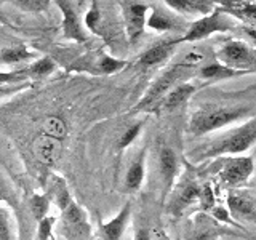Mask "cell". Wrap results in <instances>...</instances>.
Returning a JSON list of instances; mask_svg holds the SVG:
<instances>
[{
  "mask_svg": "<svg viewBox=\"0 0 256 240\" xmlns=\"http://www.w3.org/2000/svg\"><path fill=\"white\" fill-rule=\"evenodd\" d=\"M245 117H253L252 106H218V104H205L204 108H198L192 112L189 117L188 130L194 136H204L214 130H220L222 126L236 124L237 120Z\"/></svg>",
  "mask_w": 256,
  "mask_h": 240,
  "instance_id": "1",
  "label": "cell"
},
{
  "mask_svg": "<svg viewBox=\"0 0 256 240\" xmlns=\"http://www.w3.org/2000/svg\"><path fill=\"white\" fill-rule=\"evenodd\" d=\"M256 140V122L254 116L250 117L242 126L234 128L232 132L221 134L220 138L213 140L210 144L194 150L196 158L202 160L208 157H220L226 154H242L248 150Z\"/></svg>",
  "mask_w": 256,
  "mask_h": 240,
  "instance_id": "2",
  "label": "cell"
},
{
  "mask_svg": "<svg viewBox=\"0 0 256 240\" xmlns=\"http://www.w3.org/2000/svg\"><path fill=\"white\" fill-rule=\"evenodd\" d=\"M237 26V20L232 18L230 14L220 6H214L212 13L205 16H200L197 21H194L188 28V30L180 38H174L176 44H186V42H197V40L206 38L213 34H221V32L234 30Z\"/></svg>",
  "mask_w": 256,
  "mask_h": 240,
  "instance_id": "3",
  "label": "cell"
},
{
  "mask_svg": "<svg viewBox=\"0 0 256 240\" xmlns=\"http://www.w3.org/2000/svg\"><path fill=\"white\" fill-rule=\"evenodd\" d=\"M216 62L229 69L252 74L256 66L254 50L244 40H229L216 50Z\"/></svg>",
  "mask_w": 256,
  "mask_h": 240,
  "instance_id": "4",
  "label": "cell"
},
{
  "mask_svg": "<svg viewBox=\"0 0 256 240\" xmlns=\"http://www.w3.org/2000/svg\"><path fill=\"white\" fill-rule=\"evenodd\" d=\"M188 68H184L181 62L176 64L174 68L168 69L165 74L160 76L154 84L150 85L148 93L140 100V102L136 104L134 110H156L158 102L162 101L164 96L170 92V88L178 84V78L182 74V70H186Z\"/></svg>",
  "mask_w": 256,
  "mask_h": 240,
  "instance_id": "5",
  "label": "cell"
},
{
  "mask_svg": "<svg viewBox=\"0 0 256 240\" xmlns=\"http://www.w3.org/2000/svg\"><path fill=\"white\" fill-rule=\"evenodd\" d=\"M54 4L62 12V36L68 40L84 44L88 40V32L85 30L82 21L78 18L77 8L70 0H54Z\"/></svg>",
  "mask_w": 256,
  "mask_h": 240,
  "instance_id": "6",
  "label": "cell"
},
{
  "mask_svg": "<svg viewBox=\"0 0 256 240\" xmlns=\"http://www.w3.org/2000/svg\"><path fill=\"white\" fill-rule=\"evenodd\" d=\"M253 173V157H232L222 164L220 180L228 186H238Z\"/></svg>",
  "mask_w": 256,
  "mask_h": 240,
  "instance_id": "7",
  "label": "cell"
},
{
  "mask_svg": "<svg viewBox=\"0 0 256 240\" xmlns=\"http://www.w3.org/2000/svg\"><path fill=\"white\" fill-rule=\"evenodd\" d=\"M216 6L222 8L228 14L237 21L246 22L250 28H254L256 21V5L253 0H213Z\"/></svg>",
  "mask_w": 256,
  "mask_h": 240,
  "instance_id": "8",
  "label": "cell"
},
{
  "mask_svg": "<svg viewBox=\"0 0 256 240\" xmlns=\"http://www.w3.org/2000/svg\"><path fill=\"white\" fill-rule=\"evenodd\" d=\"M149 13V5L146 4H130L125 12V26L126 36L130 42H134L146 28V20Z\"/></svg>",
  "mask_w": 256,
  "mask_h": 240,
  "instance_id": "9",
  "label": "cell"
},
{
  "mask_svg": "<svg viewBox=\"0 0 256 240\" xmlns=\"http://www.w3.org/2000/svg\"><path fill=\"white\" fill-rule=\"evenodd\" d=\"M174 13L182 16H205L214 10L216 4L213 0H164Z\"/></svg>",
  "mask_w": 256,
  "mask_h": 240,
  "instance_id": "10",
  "label": "cell"
},
{
  "mask_svg": "<svg viewBox=\"0 0 256 240\" xmlns=\"http://www.w3.org/2000/svg\"><path fill=\"white\" fill-rule=\"evenodd\" d=\"M178 46L176 40H165V42L156 44L154 46L148 48L146 52L142 53V56L138 60V64L141 68H154L157 64L166 61L170 56L174 53V48Z\"/></svg>",
  "mask_w": 256,
  "mask_h": 240,
  "instance_id": "11",
  "label": "cell"
},
{
  "mask_svg": "<svg viewBox=\"0 0 256 240\" xmlns=\"http://www.w3.org/2000/svg\"><path fill=\"white\" fill-rule=\"evenodd\" d=\"M196 92V85L188 84V82H182V84H176L174 86L170 88L162 101L158 102V106L156 109L157 110H173L176 108H180L181 104L186 102L192 94Z\"/></svg>",
  "mask_w": 256,
  "mask_h": 240,
  "instance_id": "12",
  "label": "cell"
},
{
  "mask_svg": "<svg viewBox=\"0 0 256 240\" xmlns=\"http://www.w3.org/2000/svg\"><path fill=\"white\" fill-rule=\"evenodd\" d=\"M146 24L157 32H176V30H184L182 21L176 18L174 13H168L162 8H154L149 18L146 20Z\"/></svg>",
  "mask_w": 256,
  "mask_h": 240,
  "instance_id": "13",
  "label": "cell"
},
{
  "mask_svg": "<svg viewBox=\"0 0 256 240\" xmlns=\"http://www.w3.org/2000/svg\"><path fill=\"white\" fill-rule=\"evenodd\" d=\"M132 214V204L128 202L122 206V210L118 212L116 218H112L110 221L101 224V234L104 240H120L125 232V228L128 221H130Z\"/></svg>",
  "mask_w": 256,
  "mask_h": 240,
  "instance_id": "14",
  "label": "cell"
},
{
  "mask_svg": "<svg viewBox=\"0 0 256 240\" xmlns=\"http://www.w3.org/2000/svg\"><path fill=\"white\" fill-rule=\"evenodd\" d=\"M158 170L164 181V190L166 194L173 184L176 172H178V158H176V154L166 146L162 148L158 152Z\"/></svg>",
  "mask_w": 256,
  "mask_h": 240,
  "instance_id": "15",
  "label": "cell"
},
{
  "mask_svg": "<svg viewBox=\"0 0 256 240\" xmlns=\"http://www.w3.org/2000/svg\"><path fill=\"white\" fill-rule=\"evenodd\" d=\"M200 194H202V189L197 188L196 182H184L181 189L178 190L172 200V205H170V210L174 214H180L184 208L190 206L192 204H196L197 200H200Z\"/></svg>",
  "mask_w": 256,
  "mask_h": 240,
  "instance_id": "16",
  "label": "cell"
},
{
  "mask_svg": "<svg viewBox=\"0 0 256 240\" xmlns=\"http://www.w3.org/2000/svg\"><path fill=\"white\" fill-rule=\"evenodd\" d=\"M228 205L230 212L237 216H244L248 220H254L256 214V206H254V198L248 192H232L228 197Z\"/></svg>",
  "mask_w": 256,
  "mask_h": 240,
  "instance_id": "17",
  "label": "cell"
},
{
  "mask_svg": "<svg viewBox=\"0 0 256 240\" xmlns=\"http://www.w3.org/2000/svg\"><path fill=\"white\" fill-rule=\"evenodd\" d=\"M144 165H146V152H141L138 154L130 168H128L126 172V178H125V186L128 190H138L142 184V180H144Z\"/></svg>",
  "mask_w": 256,
  "mask_h": 240,
  "instance_id": "18",
  "label": "cell"
},
{
  "mask_svg": "<svg viewBox=\"0 0 256 240\" xmlns=\"http://www.w3.org/2000/svg\"><path fill=\"white\" fill-rule=\"evenodd\" d=\"M60 150H61L60 140L50 138V136L40 138V141L37 142V157L40 158V162H44L46 165H52L56 162V158L60 157Z\"/></svg>",
  "mask_w": 256,
  "mask_h": 240,
  "instance_id": "19",
  "label": "cell"
},
{
  "mask_svg": "<svg viewBox=\"0 0 256 240\" xmlns=\"http://www.w3.org/2000/svg\"><path fill=\"white\" fill-rule=\"evenodd\" d=\"M245 72L229 69L226 66H222L220 62H210V64H204L198 70V76L205 78V80H222V78H232V77H238L244 76Z\"/></svg>",
  "mask_w": 256,
  "mask_h": 240,
  "instance_id": "20",
  "label": "cell"
},
{
  "mask_svg": "<svg viewBox=\"0 0 256 240\" xmlns=\"http://www.w3.org/2000/svg\"><path fill=\"white\" fill-rule=\"evenodd\" d=\"M32 58H34V53L24 45L8 46V48H4V50L0 52V62L5 64V66L21 64L24 61H30Z\"/></svg>",
  "mask_w": 256,
  "mask_h": 240,
  "instance_id": "21",
  "label": "cell"
},
{
  "mask_svg": "<svg viewBox=\"0 0 256 240\" xmlns=\"http://www.w3.org/2000/svg\"><path fill=\"white\" fill-rule=\"evenodd\" d=\"M125 61L122 60H117V58H112V56L106 54V53H101L94 58L93 66L98 68V74H106V76H112L116 72L122 70L125 68Z\"/></svg>",
  "mask_w": 256,
  "mask_h": 240,
  "instance_id": "22",
  "label": "cell"
},
{
  "mask_svg": "<svg viewBox=\"0 0 256 240\" xmlns=\"http://www.w3.org/2000/svg\"><path fill=\"white\" fill-rule=\"evenodd\" d=\"M54 70V61L48 56L37 60L36 62H32L28 66L29 78H45Z\"/></svg>",
  "mask_w": 256,
  "mask_h": 240,
  "instance_id": "23",
  "label": "cell"
},
{
  "mask_svg": "<svg viewBox=\"0 0 256 240\" xmlns=\"http://www.w3.org/2000/svg\"><path fill=\"white\" fill-rule=\"evenodd\" d=\"M44 133L54 140H61L66 136V124L60 117H48L44 122Z\"/></svg>",
  "mask_w": 256,
  "mask_h": 240,
  "instance_id": "24",
  "label": "cell"
},
{
  "mask_svg": "<svg viewBox=\"0 0 256 240\" xmlns=\"http://www.w3.org/2000/svg\"><path fill=\"white\" fill-rule=\"evenodd\" d=\"M8 2L26 13H44L48 10L52 0H8Z\"/></svg>",
  "mask_w": 256,
  "mask_h": 240,
  "instance_id": "25",
  "label": "cell"
},
{
  "mask_svg": "<svg viewBox=\"0 0 256 240\" xmlns=\"http://www.w3.org/2000/svg\"><path fill=\"white\" fill-rule=\"evenodd\" d=\"M48 206H50V196H34L30 198V212L37 221L45 218Z\"/></svg>",
  "mask_w": 256,
  "mask_h": 240,
  "instance_id": "26",
  "label": "cell"
},
{
  "mask_svg": "<svg viewBox=\"0 0 256 240\" xmlns=\"http://www.w3.org/2000/svg\"><path fill=\"white\" fill-rule=\"evenodd\" d=\"M141 128H142V122H138V124H134L133 126L128 128V130L124 133L122 140H120V148L124 149V148H126V146H130V144L136 140V136L140 134Z\"/></svg>",
  "mask_w": 256,
  "mask_h": 240,
  "instance_id": "27",
  "label": "cell"
},
{
  "mask_svg": "<svg viewBox=\"0 0 256 240\" xmlns=\"http://www.w3.org/2000/svg\"><path fill=\"white\" fill-rule=\"evenodd\" d=\"M28 88L26 82H20V84H0V98H5V96H10L20 90Z\"/></svg>",
  "mask_w": 256,
  "mask_h": 240,
  "instance_id": "28",
  "label": "cell"
},
{
  "mask_svg": "<svg viewBox=\"0 0 256 240\" xmlns=\"http://www.w3.org/2000/svg\"><path fill=\"white\" fill-rule=\"evenodd\" d=\"M0 240H12L10 229H8V216L4 208H0Z\"/></svg>",
  "mask_w": 256,
  "mask_h": 240,
  "instance_id": "29",
  "label": "cell"
},
{
  "mask_svg": "<svg viewBox=\"0 0 256 240\" xmlns=\"http://www.w3.org/2000/svg\"><path fill=\"white\" fill-rule=\"evenodd\" d=\"M52 226H53V218H42L38 221V236H40V240H46L50 237V230H52Z\"/></svg>",
  "mask_w": 256,
  "mask_h": 240,
  "instance_id": "30",
  "label": "cell"
},
{
  "mask_svg": "<svg viewBox=\"0 0 256 240\" xmlns=\"http://www.w3.org/2000/svg\"><path fill=\"white\" fill-rule=\"evenodd\" d=\"M133 240H150V232L146 228H140L138 230H136Z\"/></svg>",
  "mask_w": 256,
  "mask_h": 240,
  "instance_id": "31",
  "label": "cell"
},
{
  "mask_svg": "<svg viewBox=\"0 0 256 240\" xmlns=\"http://www.w3.org/2000/svg\"><path fill=\"white\" fill-rule=\"evenodd\" d=\"M210 230H204V232H197V234L192 236L189 240H210Z\"/></svg>",
  "mask_w": 256,
  "mask_h": 240,
  "instance_id": "32",
  "label": "cell"
},
{
  "mask_svg": "<svg viewBox=\"0 0 256 240\" xmlns=\"http://www.w3.org/2000/svg\"><path fill=\"white\" fill-rule=\"evenodd\" d=\"M0 200H5V196H4V190H2V186H0Z\"/></svg>",
  "mask_w": 256,
  "mask_h": 240,
  "instance_id": "33",
  "label": "cell"
}]
</instances>
